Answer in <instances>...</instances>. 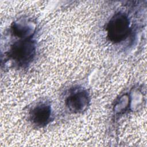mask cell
Listing matches in <instances>:
<instances>
[{
    "label": "cell",
    "instance_id": "obj_1",
    "mask_svg": "<svg viewBox=\"0 0 147 147\" xmlns=\"http://www.w3.org/2000/svg\"><path fill=\"white\" fill-rule=\"evenodd\" d=\"M107 37L112 42L119 43L129 36L130 32V23L128 17L123 13L115 14L107 24Z\"/></svg>",
    "mask_w": 147,
    "mask_h": 147
},
{
    "label": "cell",
    "instance_id": "obj_3",
    "mask_svg": "<svg viewBox=\"0 0 147 147\" xmlns=\"http://www.w3.org/2000/svg\"><path fill=\"white\" fill-rule=\"evenodd\" d=\"M90 102L87 92L83 89L71 92L65 100V105L72 113H79L85 110Z\"/></svg>",
    "mask_w": 147,
    "mask_h": 147
},
{
    "label": "cell",
    "instance_id": "obj_4",
    "mask_svg": "<svg viewBox=\"0 0 147 147\" xmlns=\"http://www.w3.org/2000/svg\"><path fill=\"white\" fill-rule=\"evenodd\" d=\"M29 116L33 124L38 127L45 126L52 119L51 105L45 102L37 104L30 110Z\"/></svg>",
    "mask_w": 147,
    "mask_h": 147
},
{
    "label": "cell",
    "instance_id": "obj_2",
    "mask_svg": "<svg viewBox=\"0 0 147 147\" xmlns=\"http://www.w3.org/2000/svg\"><path fill=\"white\" fill-rule=\"evenodd\" d=\"M36 53V46L33 41L29 38L15 42L9 51L10 57L19 65L28 64Z\"/></svg>",
    "mask_w": 147,
    "mask_h": 147
}]
</instances>
